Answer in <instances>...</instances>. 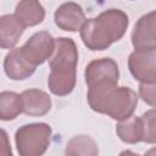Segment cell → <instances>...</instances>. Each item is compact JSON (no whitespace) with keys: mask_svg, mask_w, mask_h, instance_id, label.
Listing matches in <instances>:
<instances>
[{"mask_svg":"<svg viewBox=\"0 0 156 156\" xmlns=\"http://www.w3.org/2000/svg\"><path fill=\"white\" fill-rule=\"evenodd\" d=\"M87 101L89 107L115 121H123L133 116L138 95L128 87H119L113 82H100L88 88Z\"/></svg>","mask_w":156,"mask_h":156,"instance_id":"cell-1","label":"cell"},{"mask_svg":"<svg viewBox=\"0 0 156 156\" xmlns=\"http://www.w3.org/2000/svg\"><path fill=\"white\" fill-rule=\"evenodd\" d=\"M129 24L128 15L119 9H108L85 20L79 29L83 44L91 51H104L121 40Z\"/></svg>","mask_w":156,"mask_h":156,"instance_id":"cell-2","label":"cell"},{"mask_svg":"<svg viewBox=\"0 0 156 156\" xmlns=\"http://www.w3.org/2000/svg\"><path fill=\"white\" fill-rule=\"evenodd\" d=\"M78 49L72 38L58 37L55 39V49L49 60L50 73L48 88L56 96L71 94L77 82Z\"/></svg>","mask_w":156,"mask_h":156,"instance_id":"cell-3","label":"cell"},{"mask_svg":"<svg viewBox=\"0 0 156 156\" xmlns=\"http://www.w3.org/2000/svg\"><path fill=\"white\" fill-rule=\"evenodd\" d=\"M52 129L48 123H28L15 133L17 152L21 156H41L51 143Z\"/></svg>","mask_w":156,"mask_h":156,"instance_id":"cell-4","label":"cell"},{"mask_svg":"<svg viewBox=\"0 0 156 156\" xmlns=\"http://www.w3.org/2000/svg\"><path fill=\"white\" fill-rule=\"evenodd\" d=\"M54 49L55 39L46 30L34 33L22 46H20L22 56L34 67L49 60L54 52Z\"/></svg>","mask_w":156,"mask_h":156,"instance_id":"cell-5","label":"cell"},{"mask_svg":"<svg viewBox=\"0 0 156 156\" xmlns=\"http://www.w3.org/2000/svg\"><path fill=\"white\" fill-rule=\"evenodd\" d=\"M130 74L139 83L156 82V49L134 50L128 57Z\"/></svg>","mask_w":156,"mask_h":156,"instance_id":"cell-6","label":"cell"},{"mask_svg":"<svg viewBox=\"0 0 156 156\" xmlns=\"http://www.w3.org/2000/svg\"><path fill=\"white\" fill-rule=\"evenodd\" d=\"M130 39L134 50L156 49V12L154 10L136 21Z\"/></svg>","mask_w":156,"mask_h":156,"instance_id":"cell-7","label":"cell"},{"mask_svg":"<svg viewBox=\"0 0 156 156\" xmlns=\"http://www.w3.org/2000/svg\"><path fill=\"white\" fill-rule=\"evenodd\" d=\"M85 83L89 87L100 82L118 83L119 68L117 62L111 57H101L90 61L84 71Z\"/></svg>","mask_w":156,"mask_h":156,"instance_id":"cell-8","label":"cell"},{"mask_svg":"<svg viewBox=\"0 0 156 156\" xmlns=\"http://www.w3.org/2000/svg\"><path fill=\"white\" fill-rule=\"evenodd\" d=\"M87 17L82 9V6L73 1H67L60 5L55 13H54V21L55 24L66 32H78L83 23L85 22Z\"/></svg>","mask_w":156,"mask_h":156,"instance_id":"cell-9","label":"cell"},{"mask_svg":"<svg viewBox=\"0 0 156 156\" xmlns=\"http://www.w3.org/2000/svg\"><path fill=\"white\" fill-rule=\"evenodd\" d=\"M22 112L30 117L45 116L51 110V98L50 95L40 89H27L21 94Z\"/></svg>","mask_w":156,"mask_h":156,"instance_id":"cell-10","label":"cell"},{"mask_svg":"<svg viewBox=\"0 0 156 156\" xmlns=\"http://www.w3.org/2000/svg\"><path fill=\"white\" fill-rule=\"evenodd\" d=\"M37 67L32 66L22 56L20 48H13L4 58V71L5 74L12 80H24L29 78Z\"/></svg>","mask_w":156,"mask_h":156,"instance_id":"cell-11","label":"cell"},{"mask_svg":"<svg viewBox=\"0 0 156 156\" xmlns=\"http://www.w3.org/2000/svg\"><path fill=\"white\" fill-rule=\"evenodd\" d=\"M24 29V24L15 13L0 16V49H13Z\"/></svg>","mask_w":156,"mask_h":156,"instance_id":"cell-12","label":"cell"},{"mask_svg":"<svg viewBox=\"0 0 156 156\" xmlns=\"http://www.w3.org/2000/svg\"><path fill=\"white\" fill-rule=\"evenodd\" d=\"M15 15L24 27H34L44 21L45 9L39 0H20L16 5Z\"/></svg>","mask_w":156,"mask_h":156,"instance_id":"cell-13","label":"cell"},{"mask_svg":"<svg viewBox=\"0 0 156 156\" xmlns=\"http://www.w3.org/2000/svg\"><path fill=\"white\" fill-rule=\"evenodd\" d=\"M117 136L127 144H138L144 141V124L141 117L130 116L119 121L116 126Z\"/></svg>","mask_w":156,"mask_h":156,"instance_id":"cell-14","label":"cell"},{"mask_svg":"<svg viewBox=\"0 0 156 156\" xmlns=\"http://www.w3.org/2000/svg\"><path fill=\"white\" fill-rule=\"evenodd\" d=\"M65 154L69 156H96L99 154V147L93 138L80 134L68 140Z\"/></svg>","mask_w":156,"mask_h":156,"instance_id":"cell-15","label":"cell"},{"mask_svg":"<svg viewBox=\"0 0 156 156\" xmlns=\"http://www.w3.org/2000/svg\"><path fill=\"white\" fill-rule=\"evenodd\" d=\"M22 113L20 94L15 91H0V121H12Z\"/></svg>","mask_w":156,"mask_h":156,"instance_id":"cell-16","label":"cell"},{"mask_svg":"<svg viewBox=\"0 0 156 156\" xmlns=\"http://www.w3.org/2000/svg\"><path fill=\"white\" fill-rule=\"evenodd\" d=\"M144 124V143L155 144L156 143V123H155V108L151 107L149 111L144 112L141 116Z\"/></svg>","mask_w":156,"mask_h":156,"instance_id":"cell-17","label":"cell"},{"mask_svg":"<svg viewBox=\"0 0 156 156\" xmlns=\"http://www.w3.org/2000/svg\"><path fill=\"white\" fill-rule=\"evenodd\" d=\"M155 88L156 83H140L139 84V95L144 102L149 106L155 107Z\"/></svg>","mask_w":156,"mask_h":156,"instance_id":"cell-18","label":"cell"},{"mask_svg":"<svg viewBox=\"0 0 156 156\" xmlns=\"http://www.w3.org/2000/svg\"><path fill=\"white\" fill-rule=\"evenodd\" d=\"M0 156H12L9 134L2 128H0Z\"/></svg>","mask_w":156,"mask_h":156,"instance_id":"cell-19","label":"cell"}]
</instances>
